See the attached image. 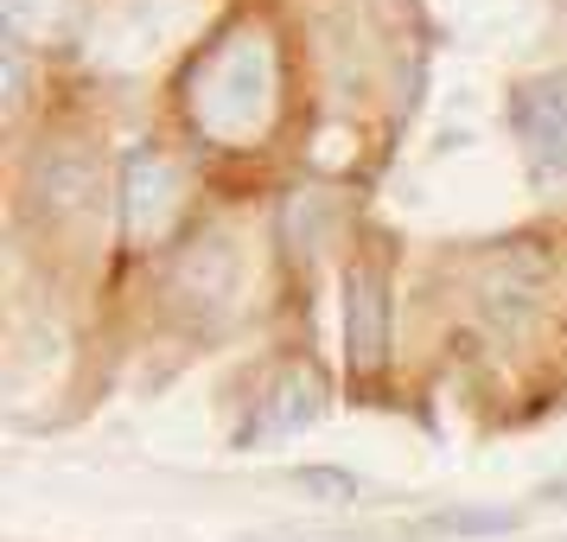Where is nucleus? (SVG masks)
<instances>
[{"label": "nucleus", "mask_w": 567, "mask_h": 542, "mask_svg": "<svg viewBox=\"0 0 567 542\" xmlns=\"http://www.w3.org/2000/svg\"><path fill=\"white\" fill-rule=\"evenodd\" d=\"M185 109L205 141L217 147H261L281 109V58L261 27H236L210 45L192 78H185Z\"/></svg>", "instance_id": "f257e3e1"}, {"label": "nucleus", "mask_w": 567, "mask_h": 542, "mask_svg": "<svg viewBox=\"0 0 567 542\" xmlns=\"http://www.w3.org/2000/svg\"><path fill=\"white\" fill-rule=\"evenodd\" d=\"M236 287H243V256L224 231H198L173 256V275H166V294L179 300L198 326H217L224 313L236 307Z\"/></svg>", "instance_id": "f03ea898"}, {"label": "nucleus", "mask_w": 567, "mask_h": 542, "mask_svg": "<svg viewBox=\"0 0 567 542\" xmlns=\"http://www.w3.org/2000/svg\"><path fill=\"white\" fill-rule=\"evenodd\" d=\"M185 217V173L159 147H134L122 160V231L134 243H159Z\"/></svg>", "instance_id": "7ed1b4c3"}, {"label": "nucleus", "mask_w": 567, "mask_h": 542, "mask_svg": "<svg viewBox=\"0 0 567 542\" xmlns=\"http://www.w3.org/2000/svg\"><path fill=\"white\" fill-rule=\"evenodd\" d=\"M344 358L351 377H377L389 364V282L370 262L344 268Z\"/></svg>", "instance_id": "20e7f679"}, {"label": "nucleus", "mask_w": 567, "mask_h": 542, "mask_svg": "<svg viewBox=\"0 0 567 542\" xmlns=\"http://www.w3.org/2000/svg\"><path fill=\"white\" fill-rule=\"evenodd\" d=\"M511 129H516V141H523V154L536 160L542 173H567V71L516 83Z\"/></svg>", "instance_id": "39448f33"}, {"label": "nucleus", "mask_w": 567, "mask_h": 542, "mask_svg": "<svg viewBox=\"0 0 567 542\" xmlns=\"http://www.w3.org/2000/svg\"><path fill=\"white\" fill-rule=\"evenodd\" d=\"M326 409V389H319V370L312 364H281L268 389L256 396V415L243 428V447H261V440H293L300 428H312Z\"/></svg>", "instance_id": "423d86ee"}, {"label": "nucleus", "mask_w": 567, "mask_h": 542, "mask_svg": "<svg viewBox=\"0 0 567 542\" xmlns=\"http://www.w3.org/2000/svg\"><path fill=\"white\" fill-rule=\"evenodd\" d=\"M478 294H485V307L504 326H516L542 294V256L536 249H504V262H491V275L478 282Z\"/></svg>", "instance_id": "0eeeda50"}, {"label": "nucleus", "mask_w": 567, "mask_h": 542, "mask_svg": "<svg viewBox=\"0 0 567 542\" xmlns=\"http://www.w3.org/2000/svg\"><path fill=\"white\" fill-rule=\"evenodd\" d=\"M32 185H39V205L52 211V217H64V211L90 205V192H96V166H90V154H78V147H58V154L39 160Z\"/></svg>", "instance_id": "6e6552de"}, {"label": "nucleus", "mask_w": 567, "mask_h": 542, "mask_svg": "<svg viewBox=\"0 0 567 542\" xmlns=\"http://www.w3.org/2000/svg\"><path fill=\"white\" fill-rule=\"evenodd\" d=\"M326 192H293L287 198V249L300 256V249H312V236H319V224H326Z\"/></svg>", "instance_id": "1a4fd4ad"}, {"label": "nucleus", "mask_w": 567, "mask_h": 542, "mask_svg": "<svg viewBox=\"0 0 567 542\" xmlns=\"http://www.w3.org/2000/svg\"><path fill=\"white\" fill-rule=\"evenodd\" d=\"M293 485L307 491V498H319V504H351V498H358V479L338 472V466H300Z\"/></svg>", "instance_id": "9d476101"}, {"label": "nucleus", "mask_w": 567, "mask_h": 542, "mask_svg": "<svg viewBox=\"0 0 567 542\" xmlns=\"http://www.w3.org/2000/svg\"><path fill=\"white\" fill-rule=\"evenodd\" d=\"M0 13H7V45H20L27 32H52L58 0H0Z\"/></svg>", "instance_id": "9b49d317"}, {"label": "nucleus", "mask_w": 567, "mask_h": 542, "mask_svg": "<svg viewBox=\"0 0 567 542\" xmlns=\"http://www.w3.org/2000/svg\"><path fill=\"white\" fill-rule=\"evenodd\" d=\"M511 523V511H434V530H453V536H504Z\"/></svg>", "instance_id": "f8f14e48"}]
</instances>
